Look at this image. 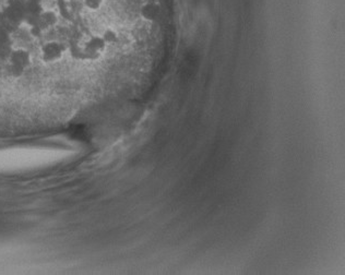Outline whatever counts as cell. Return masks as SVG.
Wrapping results in <instances>:
<instances>
[{
	"label": "cell",
	"instance_id": "1",
	"mask_svg": "<svg viewBox=\"0 0 345 275\" xmlns=\"http://www.w3.org/2000/svg\"><path fill=\"white\" fill-rule=\"evenodd\" d=\"M106 46V41L100 35H89L72 43L69 52L77 60H95L104 53Z\"/></svg>",
	"mask_w": 345,
	"mask_h": 275
},
{
	"label": "cell",
	"instance_id": "2",
	"mask_svg": "<svg viewBox=\"0 0 345 275\" xmlns=\"http://www.w3.org/2000/svg\"><path fill=\"white\" fill-rule=\"evenodd\" d=\"M67 51V46L59 40H46L45 43L40 44L38 49V58L42 62L46 65L55 64L62 60Z\"/></svg>",
	"mask_w": 345,
	"mask_h": 275
},
{
	"label": "cell",
	"instance_id": "3",
	"mask_svg": "<svg viewBox=\"0 0 345 275\" xmlns=\"http://www.w3.org/2000/svg\"><path fill=\"white\" fill-rule=\"evenodd\" d=\"M140 13L145 20L152 21L158 14V6L153 3H146L145 5L141 6Z\"/></svg>",
	"mask_w": 345,
	"mask_h": 275
},
{
	"label": "cell",
	"instance_id": "4",
	"mask_svg": "<svg viewBox=\"0 0 345 275\" xmlns=\"http://www.w3.org/2000/svg\"><path fill=\"white\" fill-rule=\"evenodd\" d=\"M39 7L43 11H56L59 7V0H39Z\"/></svg>",
	"mask_w": 345,
	"mask_h": 275
},
{
	"label": "cell",
	"instance_id": "5",
	"mask_svg": "<svg viewBox=\"0 0 345 275\" xmlns=\"http://www.w3.org/2000/svg\"><path fill=\"white\" fill-rule=\"evenodd\" d=\"M84 6L90 10H98L103 6L104 0H83Z\"/></svg>",
	"mask_w": 345,
	"mask_h": 275
}]
</instances>
